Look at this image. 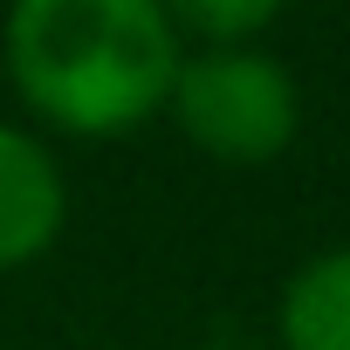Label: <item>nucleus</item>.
I'll return each instance as SVG.
<instances>
[{
  "instance_id": "f257e3e1",
  "label": "nucleus",
  "mask_w": 350,
  "mask_h": 350,
  "mask_svg": "<svg viewBox=\"0 0 350 350\" xmlns=\"http://www.w3.org/2000/svg\"><path fill=\"white\" fill-rule=\"evenodd\" d=\"M8 83L62 137H124L165 110L186 42L165 0H8Z\"/></svg>"
},
{
  "instance_id": "f03ea898",
  "label": "nucleus",
  "mask_w": 350,
  "mask_h": 350,
  "mask_svg": "<svg viewBox=\"0 0 350 350\" xmlns=\"http://www.w3.org/2000/svg\"><path fill=\"white\" fill-rule=\"evenodd\" d=\"M165 117L213 165H275L302 137V90L288 62L254 42H206L179 55L165 90Z\"/></svg>"
},
{
  "instance_id": "7ed1b4c3",
  "label": "nucleus",
  "mask_w": 350,
  "mask_h": 350,
  "mask_svg": "<svg viewBox=\"0 0 350 350\" xmlns=\"http://www.w3.org/2000/svg\"><path fill=\"white\" fill-rule=\"evenodd\" d=\"M69 227V179L55 151L21 131V124H0V275H21L35 268Z\"/></svg>"
},
{
  "instance_id": "20e7f679",
  "label": "nucleus",
  "mask_w": 350,
  "mask_h": 350,
  "mask_svg": "<svg viewBox=\"0 0 350 350\" xmlns=\"http://www.w3.org/2000/svg\"><path fill=\"white\" fill-rule=\"evenodd\" d=\"M282 350H350V241L309 254L275 302Z\"/></svg>"
},
{
  "instance_id": "39448f33",
  "label": "nucleus",
  "mask_w": 350,
  "mask_h": 350,
  "mask_svg": "<svg viewBox=\"0 0 350 350\" xmlns=\"http://www.w3.org/2000/svg\"><path fill=\"white\" fill-rule=\"evenodd\" d=\"M288 0H165V14L179 35H200V42H254L261 28L282 21Z\"/></svg>"
}]
</instances>
